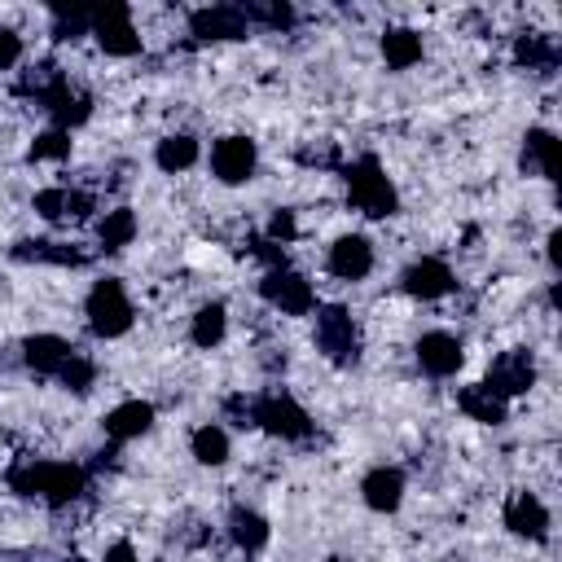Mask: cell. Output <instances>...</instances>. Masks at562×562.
<instances>
[{
  "label": "cell",
  "instance_id": "cell-36",
  "mask_svg": "<svg viewBox=\"0 0 562 562\" xmlns=\"http://www.w3.org/2000/svg\"><path fill=\"white\" fill-rule=\"evenodd\" d=\"M294 233H299V224H294V211H285V206H281V211H272V215H268V233H263L268 241L285 246Z\"/></svg>",
  "mask_w": 562,
  "mask_h": 562
},
{
  "label": "cell",
  "instance_id": "cell-7",
  "mask_svg": "<svg viewBox=\"0 0 562 562\" xmlns=\"http://www.w3.org/2000/svg\"><path fill=\"white\" fill-rule=\"evenodd\" d=\"M259 294H263V303H272V307L285 312V316H307V312L316 307L312 281H307L303 272H294V268H272V272H263Z\"/></svg>",
  "mask_w": 562,
  "mask_h": 562
},
{
  "label": "cell",
  "instance_id": "cell-17",
  "mask_svg": "<svg viewBox=\"0 0 562 562\" xmlns=\"http://www.w3.org/2000/svg\"><path fill=\"white\" fill-rule=\"evenodd\" d=\"M360 496H364V505H369L373 514H395L400 501H404V474H400L395 465H378V470L364 474Z\"/></svg>",
  "mask_w": 562,
  "mask_h": 562
},
{
  "label": "cell",
  "instance_id": "cell-4",
  "mask_svg": "<svg viewBox=\"0 0 562 562\" xmlns=\"http://www.w3.org/2000/svg\"><path fill=\"white\" fill-rule=\"evenodd\" d=\"M316 347L338 369L360 360V329H356V321L342 303H321L316 307Z\"/></svg>",
  "mask_w": 562,
  "mask_h": 562
},
{
  "label": "cell",
  "instance_id": "cell-18",
  "mask_svg": "<svg viewBox=\"0 0 562 562\" xmlns=\"http://www.w3.org/2000/svg\"><path fill=\"white\" fill-rule=\"evenodd\" d=\"M518 167L531 171V176H540V180H558V140H553L549 127H527Z\"/></svg>",
  "mask_w": 562,
  "mask_h": 562
},
{
  "label": "cell",
  "instance_id": "cell-31",
  "mask_svg": "<svg viewBox=\"0 0 562 562\" xmlns=\"http://www.w3.org/2000/svg\"><path fill=\"white\" fill-rule=\"evenodd\" d=\"M57 378H61V386H66V391H75V395H88V391H92V382H97V364H92L88 356L70 351V356H66V364L57 369Z\"/></svg>",
  "mask_w": 562,
  "mask_h": 562
},
{
  "label": "cell",
  "instance_id": "cell-28",
  "mask_svg": "<svg viewBox=\"0 0 562 562\" xmlns=\"http://www.w3.org/2000/svg\"><path fill=\"white\" fill-rule=\"evenodd\" d=\"M132 237H136V215L127 211V206H114V211H105L101 215V224H97V241H101V250H123V246H132Z\"/></svg>",
  "mask_w": 562,
  "mask_h": 562
},
{
  "label": "cell",
  "instance_id": "cell-39",
  "mask_svg": "<svg viewBox=\"0 0 562 562\" xmlns=\"http://www.w3.org/2000/svg\"><path fill=\"white\" fill-rule=\"evenodd\" d=\"M101 562H136V549H132L127 540H114V544L101 553Z\"/></svg>",
  "mask_w": 562,
  "mask_h": 562
},
{
  "label": "cell",
  "instance_id": "cell-19",
  "mask_svg": "<svg viewBox=\"0 0 562 562\" xmlns=\"http://www.w3.org/2000/svg\"><path fill=\"white\" fill-rule=\"evenodd\" d=\"M558 61H562V48H558L553 35H544V31H527V35L514 40V66L536 70V75H549V70H558Z\"/></svg>",
  "mask_w": 562,
  "mask_h": 562
},
{
  "label": "cell",
  "instance_id": "cell-9",
  "mask_svg": "<svg viewBox=\"0 0 562 562\" xmlns=\"http://www.w3.org/2000/svg\"><path fill=\"white\" fill-rule=\"evenodd\" d=\"M255 162H259V149L246 136H220L211 149V171L220 184H246L255 176Z\"/></svg>",
  "mask_w": 562,
  "mask_h": 562
},
{
  "label": "cell",
  "instance_id": "cell-27",
  "mask_svg": "<svg viewBox=\"0 0 562 562\" xmlns=\"http://www.w3.org/2000/svg\"><path fill=\"white\" fill-rule=\"evenodd\" d=\"M154 162L162 167V171H189L193 162H198V140L189 136V132H176V136H162L158 140V149H154Z\"/></svg>",
  "mask_w": 562,
  "mask_h": 562
},
{
  "label": "cell",
  "instance_id": "cell-23",
  "mask_svg": "<svg viewBox=\"0 0 562 562\" xmlns=\"http://www.w3.org/2000/svg\"><path fill=\"white\" fill-rule=\"evenodd\" d=\"M268 518L263 514H255V509H246V505H237L233 514H228V540L237 544V549H246V553H259L263 544H268Z\"/></svg>",
  "mask_w": 562,
  "mask_h": 562
},
{
  "label": "cell",
  "instance_id": "cell-20",
  "mask_svg": "<svg viewBox=\"0 0 562 562\" xmlns=\"http://www.w3.org/2000/svg\"><path fill=\"white\" fill-rule=\"evenodd\" d=\"M44 110H48V119H53V127H61V132H70V127H79V123H88V114H92V97L83 92V88H75L70 79L44 101Z\"/></svg>",
  "mask_w": 562,
  "mask_h": 562
},
{
  "label": "cell",
  "instance_id": "cell-25",
  "mask_svg": "<svg viewBox=\"0 0 562 562\" xmlns=\"http://www.w3.org/2000/svg\"><path fill=\"white\" fill-rule=\"evenodd\" d=\"M61 83H66V75H61L57 61H35V66L22 70V79H18V97H31V101L44 105Z\"/></svg>",
  "mask_w": 562,
  "mask_h": 562
},
{
  "label": "cell",
  "instance_id": "cell-12",
  "mask_svg": "<svg viewBox=\"0 0 562 562\" xmlns=\"http://www.w3.org/2000/svg\"><path fill=\"white\" fill-rule=\"evenodd\" d=\"M417 364L430 373V378H452L461 364H465V351H461V338L443 334V329H430L417 338Z\"/></svg>",
  "mask_w": 562,
  "mask_h": 562
},
{
  "label": "cell",
  "instance_id": "cell-15",
  "mask_svg": "<svg viewBox=\"0 0 562 562\" xmlns=\"http://www.w3.org/2000/svg\"><path fill=\"white\" fill-rule=\"evenodd\" d=\"M369 268H373V246H369V237L347 233V237H338V241L329 246V272H334V277L360 281V277H369Z\"/></svg>",
  "mask_w": 562,
  "mask_h": 562
},
{
  "label": "cell",
  "instance_id": "cell-22",
  "mask_svg": "<svg viewBox=\"0 0 562 562\" xmlns=\"http://www.w3.org/2000/svg\"><path fill=\"white\" fill-rule=\"evenodd\" d=\"M66 356H70V342L57 334H31L22 342V360L31 373H57L66 364Z\"/></svg>",
  "mask_w": 562,
  "mask_h": 562
},
{
  "label": "cell",
  "instance_id": "cell-10",
  "mask_svg": "<svg viewBox=\"0 0 562 562\" xmlns=\"http://www.w3.org/2000/svg\"><path fill=\"white\" fill-rule=\"evenodd\" d=\"M189 31L193 40H246L250 22L241 13V4H211V9H193L189 13Z\"/></svg>",
  "mask_w": 562,
  "mask_h": 562
},
{
  "label": "cell",
  "instance_id": "cell-1",
  "mask_svg": "<svg viewBox=\"0 0 562 562\" xmlns=\"http://www.w3.org/2000/svg\"><path fill=\"white\" fill-rule=\"evenodd\" d=\"M4 479H9V487L18 496H40L48 505H70L88 487V470L83 465H75V461H35V457L13 461Z\"/></svg>",
  "mask_w": 562,
  "mask_h": 562
},
{
  "label": "cell",
  "instance_id": "cell-35",
  "mask_svg": "<svg viewBox=\"0 0 562 562\" xmlns=\"http://www.w3.org/2000/svg\"><path fill=\"white\" fill-rule=\"evenodd\" d=\"M31 162H44V158H66L70 154V132H61V127H48V132H40L35 140H31Z\"/></svg>",
  "mask_w": 562,
  "mask_h": 562
},
{
  "label": "cell",
  "instance_id": "cell-8",
  "mask_svg": "<svg viewBox=\"0 0 562 562\" xmlns=\"http://www.w3.org/2000/svg\"><path fill=\"white\" fill-rule=\"evenodd\" d=\"M531 382H536V360H531V351H522V347L501 351V356L487 364V378H483V386H487L492 395H501V400L527 395Z\"/></svg>",
  "mask_w": 562,
  "mask_h": 562
},
{
  "label": "cell",
  "instance_id": "cell-11",
  "mask_svg": "<svg viewBox=\"0 0 562 562\" xmlns=\"http://www.w3.org/2000/svg\"><path fill=\"white\" fill-rule=\"evenodd\" d=\"M400 285H404V294H413V299L426 303V299H443V294L457 285V277H452V268H448L443 259L426 255V259H413V263L404 268Z\"/></svg>",
  "mask_w": 562,
  "mask_h": 562
},
{
  "label": "cell",
  "instance_id": "cell-5",
  "mask_svg": "<svg viewBox=\"0 0 562 562\" xmlns=\"http://www.w3.org/2000/svg\"><path fill=\"white\" fill-rule=\"evenodd\" d=\"M250 426L277 435V439H307L312 435V417L307 408L285 395V391H268V395H255L250 400Z\"/></svg>",
  "mask_w": 562,
  "mask_h": 562
},
{
  "label": "cell",
  "instance_id": "cell-24",
  "mask_svg": "<svg viewBox=\"0 0 562 562\" xmlns=\"http://www.w3.org/2000/svg\"><path fill=\"white\" fill-rule=\"evenodd\" d=\"M382 57H386L391 70L417 66V61H422V35L408 31V26H391V31L382 35Z\"/></svg>",
  "mask_w": 562,
  "mask_h": 562
},
{
  "label": "cell",
  "instance_id": "cell-6",
  "mask_svg": "<svg viewBox=\"0 0 562 562\" xmlns=\"http://www.w3.org/2000/svg\"><path fill=\"white\" fill-rule=\"evenodd\" d=\"M92 35H97V44L110 57H136L140 53V35H136L132 9L123 0H110V4H97L92 9Z\"/></svg>",
  "mask_w": 562,
  "mask_h": 562
},
{
  "label": "cell",
  "instance_id": "cell-38",
  "mask_svg": "<svg viewBox=\"0 0 562 562\" xmlns=\"http://www.w3.org/2000/svg\"><path fill=\"white\" fill-rule=\"evenodd\" d=\"M18 57H22V40L13 31H0V70L18 66Z\"/></svg>",
  "mask_w": 562,
  "mask_h": 562
},
{
  "label": "cell",
  "instance_id": "cell-37",
  "mask_svg": "<svg viewBox=\"0 0 562 562\" xmlns=\"http://www.w3.org/2000/svg\"><path fill=\"white\" fill-rule=\"evenodd\" d=\"M250 255L263 259L268 272H272V268H290V263H285V250H281L277 241H268V237H255V241H250Z\"/></svg>",
  "mask_w": 562,
  "mask_h": 562
},
{
  "label": "cell",
  "instance_id": "cell-3",
  "mask_svg": "<svg viewBox=\"0 0 562 562\" xmlns=\"http://www.w3.org/2000/svg\"><path fill=\"white\" fill-rule=\"evenodd\" d=\"M83 316H88V329L97 338H119V334L132 329V316L136 312H132V299H127L123 281L119 277H101L88 290V299H83Z\"/></svg>",
  "mask_w": 562,
  "mask_h": 562
},
{
  "label": "cell",
  "instance_id": "cell-2",
  "mask_svg": "<svg viewBox=\"0 0 562 562\" xmlns=\"http://www.w3.org/2000/svg\"><path fill=\"white\" fill-rule=\"evenodd\" d=\"M338 171H342V184H347L351 206L364 211L369 220H386V215L400 211V193H395L391 176L382 171V162H378L373 154H360V158L342 162Z\"/></svg>",
  "mask_w": 562,
  "mask_h": 562
},
{
  "label": "cell",
  "instance_id": "cell-21",
  "mask_svg": "<svg viewBox=\"0 0 562 562\" xmlns=\"http://www.w3.org/2000/svg\"><path fill=\"white\" fill-rule=\"evenodd\" d=\"M457 408H461L470 422H483V426H501V422L509 417V404H505L501 395H492L483 382L461 386V391H457Z\"/></svg>",
  "mask_w": 562,
  "mask_h": 562
},
{
  "label": "cell",
  "instance_id": "cell-14",
  "mask_svg": "<svg viewBox=\"0 0 562 562\" xmlns=\"http://www.w3.org/2000/svg\"><path fill=\"white\" fill-rule=\"evenodd\" d=\"M9 255L22 263H57V268H83L92 259L88 250H79L70 241H48V237H22Z\"/></svg>",
  "mask_w": 562,
  "mask_h": 562
},
{
  "label": "cell",
  "instance_id": "cell-32",
  "mask_svg": "<svg viewBox=\"0 0 562 562\" xmlns=\"http://www.w3.org/2000/svg\"><path fill=\"white\" fill-rule=\"evenodd\" d=\"M241 13H246V22H263L272 31L294 26V9L281 4V0H250V4H241Z\"/></svg>",
  "mask_w": 562,
  "mask_h": 562
},
{
  "label": "cell",
  "instance_id": "cell-34",
  "mask_svg": "<svg viewBox=\"0 0 562 562\" xmlns=\"http://www.w3.org/2000/svg\"><path fill=\"white\" fill-rule=\"evenodd\" d=\"M70 202H75V189H61L57 184V189H40L31 206H35L40 220H66L70 215Z\"/></svg>",
  "mask_w": 562,
  "mask_h": 562
},
{
  "label": "cell",
  "instance_id": "cell-30",
  "mask_svg": "<svg viewBox=\"0 0 562 562\" xmlns=\"http://www.w3.org/2000/svg\"><path fill=\"white\" fill-rule=\"evenodd\" d=\"M92 35V9L88 4H53V40H79Z\"/></svg>",
  "mask_w": 562,
  "mask_h": 562
},
{
  "label": "cell",
  "instance_id": "cell-13",
  "mask_svg": "<svg viewBox=\"0 0 562 562\" xmlns=\"http://www.w3.org/2000/svg\"><path fill=\"white\" fill-rule=\"evenodd\" d=\"M505 527L522 540H549V509L536 492H514L505 505Z\"/></svg>",
  "mask_w": 562,
  "mask_h": 562
},
{
  "label": "cell",
  "instance_id": "cell-40",
  "mask_svg": "<svg viewBox=\"0 0 562 562\" xmlns=\"http://www.w3.org/2000/svg\"><path fill=\"white\" fill-rule=\"evenodd\" d=\"M549 263H553V268H562V233H558V228L549 233Z\"/></svg>",
  "mask_w": 562,
  "mask_h": 562
},
{
  "label": "cell",
  "instance_id": "cell-33",
  "mask_svg": "<svg viewBox=\"0 0 562 562\" xmlns=\"http://www.w3.org/2000/svg\"><path fill=\"white\" fill-rule=\"evenodd\" d=\"M294 158H299L303 167H316V171H334V167H342V149H338V140H307V145L294 149Z\"/></svg>",
  "mask_w": 562,
  "mask_h": 562
},
{
  "label": "cell",
  "instance_id": "cell-29",
  "mask_svg": "<svg viewBox=\"0 0 562 562\" xmlns=\"http://www.w3.org/2000/svg\"><path fill=\"white\" fill-rule=\"evenodd\" d=\"M189 448H193V461H202V465H224L228 461V435L215 422L198 426L193 439H189Z\"/></svg>",
  "mask_w": 562,
  "mask_h": 562
},
{
  "label": "cell",
  "instance_id": "cell-26",
  "mask_svg": "<svg viewBox=\"0 0 562 562\" xmlns=\"http://www.w3.org/2000/svg\"><path fill=\"white\" fill-rule=\"evenodd\" d=\"M224 329H228L224 303H206V307H198L193 321H189V338H193V347H202V351L220 347V342H224Z\"/></svg>",
  "mask_w": 562,
  "mask_h": 562
},
{
  "label": "cell",
  "instance_id": "cell-16",
  "mask_svg": "<svg viewBox=\"0 0 562 562\" xmlns=\"http://www.w3.org/2000/svg\"><path fill=\"white\" fill-rule=\"evenodd\" d=\"M101 426H105V435H110L114 443L140 439V435L154 426V404H149V400H123V404H114V408L101 417Z\"/></svg>",
  "mask_w": 562,
  "mask_h": 562
}]
</instances>
